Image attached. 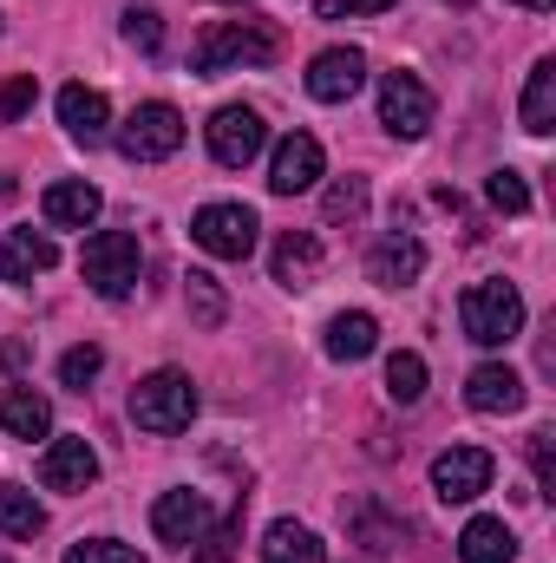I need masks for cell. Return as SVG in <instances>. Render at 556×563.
Instances as JSON below:
<instances>
[{
    "label": "cell",
    "instance_id": "6da1fadb",
    "mask_svg": "<svg viewBox=\"0 0 556 563\" xmlns=\"http://www.w3.org/2000/svg\"><path fill=\"white\" fill-rule=\"evenodd\" d=\"M276 53H281V33L269 20H216V26H203V40L190 46V66H197L203 79H216V73L269 66Z\"/></svg>",
    "mask_w": 556,
    "mask_h": 563
},
{
    "label": "cell",
    "instance_id": "7a4b0ae2",
    "mask_svg": "<svg viewBox=\"0 0 556 563\" xmlns=\"http://www.w3.org/2000/svg\"><path fill=\"white\" fill-rule=\"evenodd\" d=\"M458 328H465V341H478V347L518 341V334H524V295H518V282H504V276L471 282L465 301H458Z\"/></svg>",
    "mask_w": 556,
    "mask_h": 563
},
{
    "label": "cell",
    "instance_id": "3957f363",
    "mask_svg": "<svg viewBox=\"0 0 556 563\" xmlns=\"http://www.w3.org/2000/svg\"><path fill=\"white\" fill-rule=\"evenodd\" d=\"M197 420V380L177 367H157L132 387V426L138 432H184Z\"/></svg>",
    "mask_w": 556,
    "mask_h": 563
},
{
    "label": "cell",
    "instance_id": "277c9868",
    "mask_svg": "<svg viewBox=\"0 0 556 563\" xmlns=\"http://www.w3.org/2000/svg\"><path fill=\"white\" fill-rule=\"evenodd\" d=\"M79 276L92 295H105V301H125L144 276V250L132 230H99L92 243H86V256H79Z\"/></svg>",
    "mask_w": 556,
    "mask_h": 563
},
{
    "label": "cell",
    "instance_id": "5b68a950",
    "mask_svg": "<svg viewBox=\"0 0 556 563\" xmlns=\"http://www.w3.org/2000/svg\"><path fill=\"white\" fill-rule=\"evenodd\" d=\"M256 210L249 203H203L197 217H190V243L203 250V256H216V263H243L249 250H256Z\"/></svg>",
    "mask_w": 556,
    "mask_h": 563
},
{
    "label": "cell",
    "instance_id": "8992f818",
    "mask_svg": "<svg viewBox=\"0 0 556 563\" xmlns=\"http://www.w3.org/2000/svg\"><path fill=\"white\" fill-rule=\"evenodd\" d=\"M177 144H184V112L164 106V99H144L138 112L119 125V151H125L132 164H164Z\"/></svg>",
    "mask_w": 556,
    "mask_h": 563
},
{
    "label": "cell",
    "instance_id": "52a82bcc",
    "mask_svg": "<svg viewBox=\"0 0 556 563\" xmlns=\"http://www.w3.org/2000/svg\"><path fill=\"white\" fill-rule=\"evenodd\" d=\"M432 119H438V106H432V92H425L419 73H380V125L393 139H407V144L425 139Z\"/></svg>",
    "mask_w": 556,
    "mask_h": 563
},
{
    "label": "cell",
    "instance_id": "ba28073f",
    "mask_svg": "<svg viewBox=\"0 0 556 563\" xmlns=\"http://www.w3.org/2000/svg\"><path fill=\"white\" fill-rule=\"evenodd\" d=\"M263 144H269V125H263V112H256V106H223V112L210 119V157H216L223 170L256 164V157H263Z\"/></svg>",
    "mask_w": 556,
    "mask_h": 563
},
{
    "label": "cell",
    "instance_id": "9c48e42d",
    "mask_svg": "<svg viewBox=\"0 0 556 563\" xmlns=\"http://www.w3.org/2000/svg\"><path fill=\"white\" fill-rule=\"evenodd\" d=\"M491 452L485 445H452V452H438L432 459V492L445 498V505H471V498H485L491 492Z\"/></svg>",
    "mask_w": 556,
    "mask_h": 563
},
{
    "label": "cell",
    "instance_id": "30bf717a",
    "mask_svg": "<svg viewBox=\"0 0 556 563\" xmlns=\"http://www.w3.org/2000/svg\"><path fill=\"white\" fill-rule=\"evenodd\" d=\"M360 86H367V53H360V46H327V53H314V66H308V99L347 106Z\"/></svg>",
    "mask_w": 556,
    "mask_h": 563
},
{
    "label": "cell",
    "instance_id": "8fae6325",
    "mask_svg": "<svg viewBox=\"0 0 556 563\" xmlns=\"http://www.w3.org/2000/svg\"><path fill=\"white\" fill-rule=\"evenodd\" d=\"M321 170H327L321 139L288 132V139L276 144V157H269V190H276V197H301V190H314V184H321Z\"/></svg>",
    "mask_w": 556,
    "mask_h": 563
},
{
    "label": "cell",
    "instance_id": "7c38bea8",
    "mask_svg": "<svg viewBox=\"0 0 556 563\" xmlns=\"http://www.w3.org/2000/svg\"><path fill=\"white\" fill-rule=\"evenodd\" d=\"M40 210H46V223H53V230H92V223H99V210H105V197H99V184L66 177V184H46Z\"/></svg>",
    "mask_w": 556,
    "mask_h": 563
},
{
    "label": "cell",
    "instance_id": "4fadbf2b",
    "mask_svg": "<svg viewBox=\"0 0 556 563\" xmlns=\"http://www.w3.org/2000/svg\"><path fill=\"white\" fill-rule=\"evenodd\" d=\"M99 478V452L86 439H53L46 459H40V485L46 492H86Z\"/></svg>",
    "mask_w": 556,
    "mask_h": 563
},
{
    "label": "cell",
    "instance_id": "5bb4252c",
    "mask_svg": "<svg viewBox=\"0 0 556 563\" xmlns=\"http://www.w3.org/2000/svg\"><path fill=\"white\" fill-rule=\"evenodd\" d=\"M151 531L164 538V544H197L203 531H210V505L197 498V492H164L157 505H151Z\"/></svg>",
    "mask_w": 556,
    "mask_h": 563
},
{
    "label": "cell",
    "instance_id": "9a60e30c",
    "mask_svg": "<svg viewBox=\"0 0 556 563\" xmlns=\"http://www.w3.org/2000/svg\"><path fill=\"white\" fill-rule=\"evenodd\" d=\"M367 276L380 282V288H407V282H419L425 276V243L407 236V230L380 236V243L367 250Z\"/></svg>",
    "mask_w": 556,
    "mask_h": 563
},
{
    "label": "cell",
    "instance_id": "2e32d148",
    "mask_svg": "<svg viewBox=\"0 0 556 563\" xmlns=\"http://www.w3.org/2000/svg\"><path fill=\"white\" fill-rule=\"evenodd\" d=\"M59 125H66L73 144H105L112 139V106H105V92L66 86V92H59Z\"/></svg>",
    "mask_w": 556,
    "mask_h": 563
},
{
    "label": "cell",
    "instance_id": "e0dca14e",
    "mask_svg": "<svg viewBox=\"0 0 556 563\" xmlns=\"http://www.w3.org/2000/svg\"><path fill=\"white\" fill-rule=\"evenodd\" d=\"M465 400H471V413H518L524 407V380L504 361H485V367H471Z\"/></svg>",
    "mask_w": 556,
    "mask_h": 563
},
{
    "label": "cell",
    "instance_id": "ac0fdd59",
    "mask_svg": "<svg viewBox=\"0 0 556 563\" xmlns=\"http://www.w3.org/2000/svg\"><path fill=\"white\" fill-rule=\"evenodd\" d=\"M53 263H59L53 236H40V230H7V243H0V282H33V276H46Z\"/></svg>",
    "mask_w": 556,
    "mask_h": 563
},
{
    "label": "cell",
    "instance_id": "d6986e66",
    "mask_svg": "<svg viewBox=\"0 0 556 563\" xmlns=\"http://www.w3.org/2000/svg\"><path fill=\"white\" fill-rule=\"evenodd\" d=\"M518 119L531 139H551L556 132V59H537L531 79H524V99H518Z\"/></svg>",
    "mask_w": 556,
    "mask_h": 563
},
{
    "label": "cell",
    "instance_id": "ffe728a7",
    "mask_svg": "<svg viewBox=\"0 0 556 563\" xmlns=\"http://www.w3.org/2000/svg\"><path fill=\"white\" fill-rule=\"evenodd\" d=\"M269 269H276L281 288H314V276H321V236L288 230L276 243V256H269Z\"/></svg>",
    "mask_w": 556,
    "mask_h": 563
},
{
    "label": "cell",
    "instance_id": "44dd1931",
    "mask_svg": "<svg viewBox=\"0 0 556 563\" xmlns=\"http://www.w3.org/2000/svg\"><path fill=\"white\" fill-rule=\"evenodd\" d=\"M374 347H380V321L367 308H347V314L327 321V354L334 361H367Z\"/></svg>",
    "mask_w": 556,
    "mask_h": 563
},
{
    "label": "cell",
    "instance_id": "7402d4cb",
    "mask_svg": "<svg viewBox=\"0 0 556 563\" xmlns=\"http://www.w3.org/2000/svg\"><path fill=\"white\" fill-rule=\"evenodd\" d=\"M458 558L465 563H511L518 558V538H511L504 518H471V525L458 531Z\"/></svg>",
    "mask_w": 556,
    "mask_h": 563
},
{
    "label": "cell",
    "instance_id": "603a6c76",
    "mask_svg": "<svg viewBox=\"0 0 556 563\" xmlns=\"http://www.w3.org/2000/svg\"><path fill=\"white\" fill-rule=\"evenodd\" d=\"M0 426H7L13 439H46V432H53V407H46V394H33V387H7V394H0Z\"/></svg>",
    "mask_w": 556,
    "mask_h": 563
},
{
    "label": "cell",
    "instance_id": "cb8c5ba5",
    "mask_svg": "<svg viewBox=\"0 0 556 563\" xmlns=\"http://www.w3.org/2000/svg\"><path fill=\"white\" fill-rule=\"evenodd\" d=\"M263 563H327V551H321V538H314L308 525L276 518V525L263 531Z\"/></svg>",
    "mask_w": 556,
    "mask_h": 563
},
{
    "label": "cell",
    "instance_id": "d4e9b609",
    "mask_svg": "<svg viewBox=\"0 0 556 563\" xmlns=\"http://www.w3.org/2000/svg\"><path fill=\"white\" fill-rule=\"evenodd\" d=\"M46 531V505L26 492V485H0V538H40Z\"/></svg>",
    "mask_w": 556,
    "mask_h": 563
},
{
    "label": "cell",
    "instance_id": "484cf974",
    "mask_svg": "<svg viewBox=\"0 0 556 563\" xmlns=\"http://www.w3.org/2000/svg\"><path fill=\"white\" fill-rule=\"evenodd\" d=\"M184 301H190V321L197 328H223V288H216V276L190 269L184 276Z\"/></svg>",
    "mask_w": 556,
    "mask_h": 563
},
{
    "label": "cell",
    "instance_id": "4316f807",
    "mask_svg": "<svg viewBox=\"0 0 556 563\" xmlns=\"http://www.w3.org/2000/svg\"><path fill=\"white\" fill-rule=\"evenodd\" d=\"M321 217H327V223H360V217H367V177H341V184L321 197Z\"/></svg>",
    "mask_w": 556,
    "mask_h": 563
},
{
    "label": "cell",
    "instance_id": "83f0119b",
    "mask_svg": "<svg viewBox=\"0 0 556 563\" xmlns=\"http://www.w3.org/2000/svg\"><path fill=\"white\" fill-rule=\"evenodd\" d=\"M99 367H105V347H92V341H86V347H66V354H59V387L86 394V387L99 380Z\"/></svg>",
    "mask_w": 556,
    "mask_h": 563
},
{
    "label": "cell",
    "instance_id": "f1b7e54d",
    "mask_svg": "<svg viewBox=\"0 0 556 563\" xmlns=\"http://www.w3.org/2000/svg\"><path fill=\"white\" fill-rule=\"evenodd\" d=\"M485 197H491V210H504V217H524V210H531V184H524V170H491Z\"/></svg>",
    "mask_w": 556,
    "mask_h": 563
},
{
    "label": "cell",
    "instance_id": "f546056e",
    "mask_svg": "<svg viewBox=\"0 0 556 563\" xmlns=\"http://www.w3.org/2000/svg\"><path fill=\"white\" fill-rule=\"evenodd\" d=\"M387 394H393L400 407H413L419 394H425V361H419V354H393V361H387Z\"/></svg>",
    "mask_w": 556,
    "mask_h": 563
},
{
    "label": "cell",
    "instance_id": "4dcf8cb0",
    "mask_svg": "<svg viewBox=\"0 0 556 563\" xmlns=\"http://www.w3.org/2000/svg\"><path fill=\"white\" fill-rule=\"evenodd\" d=\"M33 99H40V79H33V73H13V79L0 86V125L26 119V112H33Z\"/></svg>",
    "mask_w": 556,
    "mask_h": 563
},
{
    "label": "cell",
    "instance_id": "1f68e13d",
    "mask_svg": "<svg viewBox=\"0 0 556 563\" xmlns=\"http://www.w3.org/2000/svg\"><path fill=\"white\" fill-rule=\"evenodd\" d=\"M66 563H144L132 544H119V538H79L73 551H66Z\"/></svg>",
    "mask_w": 556,
    "mask_h": 563
},
{
    "label": "cell",
    "instance_id": "d6a6232c",
    "mask_svg": "<svg viewBox=\"0 0 556 563\" xmlns=\"http://www.w3.org/2000/svg\"><path fill=\"white\" fill-rule=\"evenodd\" d=\"M125 40H132L138 53H157V46H164V20H157L151 7H132V13H125Z\"/></svg>",
    "mask_w": 556,
    "mask_h": 563
},
{
    "label": "cell",
    "instance_id": "836d02e7",
    "mask_svg": "<svg viewBox=\"0 0 556 563\" xmlns=\"http://www.w3.org/2000/svg\"><path fill=\"white\" fill-rule=\"evenodd\" d=\"M393 0H314L321 20H360V13H387Z\"/></svg>",
    "mask_w": 556,
    "mask_h": 563
},
{
    "label": "cell",
    "instance_id": "e575fe53",
    "mask_svg": "<svg viewBox=\"0 0 556 563\" xmlns=\"http://www.w3.org/2000/svg\"><path fill=\"white\" fill-rule=\"evenodd\" d=\"M531 465H537V485H544V498L556 492V472H551V426H537L531 432Z\"/></svg>",
    "mask_w": 556,
    "mask_h": 563
},
{
    "label": "cell",
    "instance_id": "d590c367",
    "mask_svg": "<svg viewBox=\"0 0 556 563\" xmlns=\"http://www.w3.org/2000/svg\"><path fill=\"white\" fill-rule=\"evenodd\" d=\"M511 7H524V13H544V7H551V0H511Z\"/></svg>",
    "mask_w": 556,
    "mask_h": 563
},
{
    "label": "cell",
    "instance_id": "8d00e7d4",
    "mask_svg": "<svg viewBox=\"0 0 556 563\" xmlns=\"http://www.w3.org/2000/svg\"><path fill=\"white\" fill-rule=\"evenodd\" d=\"M452 7H465V0H452Z\"/></svg>",
    "mask_w": 556,
    "mask_h": 563
},
{
    "label": "cell",
    "instance_id": "74e56055",
    "mask_svg": "<svg viewBox=\"0 0 556 563\" xmlns=\"http://www.w3.org/2000/svg\"><path fill=\"white\" fill-rule=\"evenodd\" d=\"M0 563H7V558H0Z\"/></svg>",
    "mask_w": 556,
    "mask_h": 563
}]
</instances>
